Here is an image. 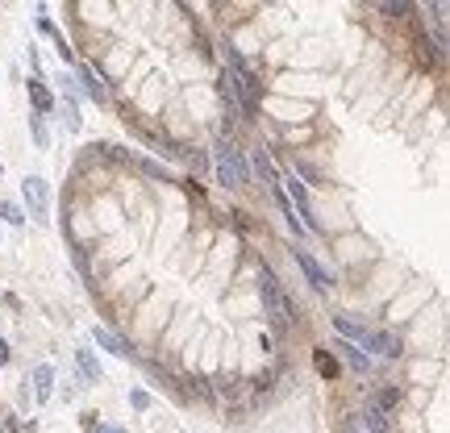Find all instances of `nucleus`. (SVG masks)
I'll return each instance as SVG.
<instances>
[{"label":"nucleus","instance_id":"obj_1","mask_svg":"<svg viewBox=\"0 0 450 433\" xmlns=\"http://www.w3.org/2000/svg\"><path fill=\"white\" fill-rule=\"evenodd\" d=\"M259 296H263V312L271 317V329H275V334H288V325H292V304L284 296L279 279L271 275V267H259Z\"/></svg>","mask_w":450,"mask_h":433},{"label":"nucleus","instance_id":"obj_2","mask_svg":"<svg viewBox=\"0 0 450 433\" xmlns=\"http://www.w3.org/2000/svg\"><path fill=\"white\" fill-rule=\"evenodd\" d=\"M213 167H217V179H221L225 188H242L246 183V163H242V150L233 142H217Z\"/></svg>","mask_w":450,"mask_h":433},{"label":"nucleus","instance_id":"obj_3","mask_svg":"<svg viewBox=\"0 0 450 433\" xmlns=\"http://www.w3.org/2000/svg\"><path fill=\"white\" fill-rule=\"evenodd\" d=\"M21 196H25V205H30V216H34V221H46V200H50V192H46L42 175H25Z\"/></svg>","mask_w":450,"mask_h":433},{"label":"nucleus","instance_id":"obj_4","mask_svg":"<svg viewBox=\"0 0 450 433\" xmlns=\"http://www.w3.org/2000/svg\"><path fill=\"white\" fill-rule=\"evenodd\" d=\"M292 259H296V267L305 271V279L313 283L317 292H325V288H334V275H325V271H321V262H317L313 255H309V250H300V246H296V250H292Z\"/></svg>","mask_w":450,"mask_h":433},{"label":"nucleus","instance_id":"obj_5","mask_svg":"<svg viewBox=\"0 0 450 433\" xmlns=\"http://www.w3.org/2000/svg\"><path fill=\"white\" fill-rule=\"evenodd\" d=\"M359 350L363 354L375 350V354H384V358H396V354H401V338H392V334H367Z\"/></svg>","mask_w":450,"mask_h":433},{"label":"nucleus","instance_id":"obj_6","mask_svg":"<svg viewBox=\"0 0 450 433\" xmlns=\"http://www.w3.org/2000/svg\"><path fill=\"white\" fill-rule=\"evenodd\" d=\"M75 84H84V87H80L84 96H92L96 104H104L109 87H104V75H100V71H92V67H80V80H75Z\"/></svg>","mask_w":450,"mask_h":433},{"label":"nucleus","instance_id":"obj_7","mask_svg":"<svg viewBox=\"0 0 450 433\" xmlns=\"http://www.w3.org/2000/svg\"><path fill=\"white\" fill-rule=\"evenodd\" d=\"M50 391H54V367L38 362L34 367V400H50Z\"/></svg>","mask_w":450,"mask_h":433},{"label":"nucleus","instance_id":"obj_8","mask_svg":"<svg viewBox=\"0 0 450 433\" xmlns=\"http://www.w3.org/2000/svg\"><path fill=\"white\" fill-rule=\"evenodd\" d=\"M334 325H338V334H342V338H351V346H363V338L371 334V329H367V325H359V321H355L351 312H342V317H338Z\"/></svg>","mask_w":450,"mask_h":433},{"label":"nucleus","instance_id":"obj_9","mask_svg":"<svg viewBox=\"0 0 450 433\" xmlns=\"http://www.w3.org/2000/svg\"><path fill=\"white\" fill-rule=\"evenodd\" d=\"M92 342H96V346H104L109 354H117V358H126V354H130V346H126L113 329H92Z\"/></svg>","mask_w":450,"mask_h":433},{"label":"nucleus","instance_id":"obj_10","mask_svg":"<svg viewBox=\"0 0 450 433\" xmlns=\"http://www.w3.org/2000/svg\"><path fill=\"white\" fill-rule=\"evenodd\" d=\"M363 429L367 433H388L392 421H388V413H379L375 404H367V408H363Z\"/></svg>","mask_w":450,"mask_h":433},{"label":"nucleus","instance_id":"obj_11","mask_svg":"<svg viewBox=\"0 0 450 433\" xmlns=\"http://www.w3.org/2000/svg\"><path fill=\"white\" fill-rule=\"evenodd\" d=\"M334 350H338V354H342V358H346V362L355 367V371H371V358H367L359 346H351V342H338Z\"/></svg>","mask_w":450,"mask_h":433},{"label":"nucleus","instance_id":"obj_12","mask_svg":"<svg viewBox=\"0 0 450 433\" xmlns=\"http://www.w3.org/2000/svg\"><path fill=\"white\" fill-rule=\"evenodd\" d=\"M30 100H34V109H38V117H42L46 109H50V104H54V100H50V87H46L42 80H38V75H34V80H30Z\"/></svg>","mask_w":450,"mask_h":433},{"label":"nucleus","instance_id":"obj_13","mask_svg":"<svg viewBox=\"0 0 450 433\" xmlns=\"http://www.w3.org/2000/svg\"><path fill=\"white\" fill-rule=\"evenodd\" d=\"M75 362H80V375H84L88 384H96V379H100V362L92 358V350H75Z\"/></svg>","mask_w":450,"mask_h":433},{"label":"nucleus","instance_id":"obj_14","mask_svg":"<svg viewBox=\"0 0 450 433\" xmlns=\"http://www.w3.org/2000/svg\"><path fill=\"white\" fill-rule=\"evenodd\" d=\"M255 167H259V175L267 179V183H271V192H275V188H279V175H275V167H271V154L263 150V146L255 150Z\"/></svg>","mask_w":450,"mask_h":433},{"label":"nucleus","instance_id":"obj_15","mask_svg":"<svg viewBox=\"0 0 450 433\" xmlns=\"http://www.w3.org/2000/svg\"><path fill=\"white\" fill-rule=\"evenodd\" d=\"M313 367H317V375H325V379L338 375V362H334V354H325V350H317L313 354Z\"/></svg>","mask_w":450,"mask_h":433},{"label":"nucleus","instance_id":"obj_16","mask_svg":"<svg viewBox=\"0 0 450 433\" xmlns=\"http://www.w3.org/2000/svg\"><path fill=\"white\" fill-rule=\"evenodd\" d=\"M371 404H375L379 413H388V408H396V404H401V391H396V388H384L375 400H371Z\"/></svg>","mask_w":450,"mask_h":433},{"label":"nucleus","instance_id":"obj_17","mask_svg":"<svg viewBox=\"0 0 450 433\" xmlns=\"http://www.w3.org/2000/svg\"><path fill=\"white\" fill-rule=\"evenodd\" d=\"M0 221H4V225H21V221H25V213H21L13 200H0Z\"/></svg>","mask_w":450,"mask_h":433},{"label":"nucleus","instance_id":"obj_18","mask_svg":"<svg viewBox=\"0 0 450 433\" xmlns=\"http://www.w3.org/2000/svg\"><path fill=\"white\" fill-rule=\"evenodd\" d=\"M30 130H34V142H38V146H50V133H46V126H42V117H30Z\"/></svg>","mask_w":450,"mask_h":433},{"label":"nucleus","instance_id":"obj_19","mask_svg":"<svg viewBox=\"0 0 450 433\" xmlns=\"http://www.w3.org/2000/svg\"><path fill=\"white\" fill-rule=\"evenodd\" d=\"M59 84H63V92H67V100H71V104L84 96V92H80V84H75V75H59Z\"/></svg>","mask_w":450,"mask_h":433},{"label":"nucleus","instance_id":"obj_20","mask_svg":"<svg viewBox=\"0 0 450 433\" xmlns=\"http://www.w3.org/2000/svg\"><path fill=\"white\" fill-rule=\"evenodd\" d=\"M63 117H67V130H80V113H75V104H71V100L63 104Z\"/></svg>","mask_w":450,"mask_h":433},{"label":"nucleus","instance_id":"obj_21","mask_svg":"<svg viewBox=\"0 0 450 433\" xmlns=\"http://www.w3.org/2000/svg\"><path fill=\"white\" fill-rule=\"evenodd\" d=\"M130 404H134V408H150V396H146L142 388H134L130 391Z\"/></svg>","mask_w":450,"mask_h":433},{"label":"nucleus","instance_id":"obj_22","mask_svg":"<svg viewBox=\"0 0 450 433\" xmlns=\"http://www.w3.org/2000/svg\"><path fill=\"white\" fill-rule=\"evenodd\" d=\"M8 358H13V350H8V342H0V367H4Z\"/></svg>","mask_w":450,"mask_h":433},{"label":"nucleus","instance_id":"obj_23","mask_svg":"<svg viewBox=\"0 0 450 433\" xmlns=\"http://www.w3.org/2000/svg\"><path fill=\"white\" fill-rule=\"evenodd\" d=\"M92 433H126V429H117V425H96Z\"/></svg>","mask_w":450,"mask_h":433},{"label":"nucleus","instance_id":"obj_24","mask_svg":"<svg viewBox=\"0 0 450 433\" xmlns=\"http://www.w3.org/2000/svg\"><path fill=\"white\" fill-rule=\"evenodd\" d=\"M0 175H4V167H0Z\"/></svg>","mask_w":450,"mask_h":433}]
</instances>
